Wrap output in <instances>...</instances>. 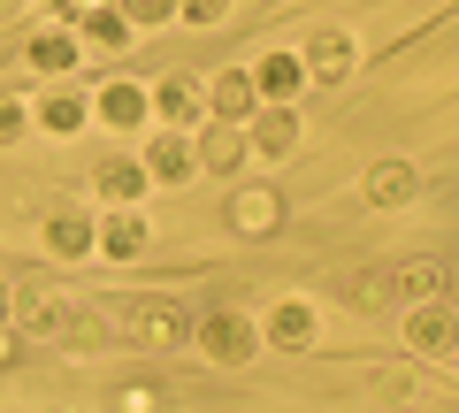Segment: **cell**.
Here are the masks:
<instances>
[{
    "label": "cell",
    "mask_w": 459,
    "mask_h": 413,
    "mask_svg": "<svg viewBox=\"0 0 459 413\" xmlns=\"http://www.w3.org/2000/svg\"><path fill=\"white\" fill-rule=\"evenodd\" d=\"M199 352H207L214 367H246L253 352H261V322L238 314V306H214V314L199 322Z\"/></svg>",
    "instance_id": "6da1fadb"
},
{
    "label": "cell",
    "mask_w": 459,
    "mask_h": 413,
    "mask_svg": "<svg viewBox=\"0 0 459 413\" xmlns=\"http://www.w3.org/2000/svg\"><path fill=\"white\" fill-rule=\"evenodd\" d=\"M406 345H413V352H429V360H452L459 322H452V306H444V298H421V306L406 314Z\"/></svg>",
    "instance_id": "7a4b0ae2"
},
{
    "label": "cell",
    "mask_w": 459,
    "mask_h": 413,
    "mask_svg": "<svg viewBox=\"0 0 459 413\" xmlns=\"http://www.w3.org/2000/svg\"><path fill=\"white\" fill-rule=\"evenodd\" d=\"M246 77H253V99H268V108H291V92L307 84V69H299V54H261Z\"/></svg>",
    "instance_id": "3957f363"
},
{
    "label": "cell",
    "mask_w": 459,
    "mask_h": 413,
    "mask_svg": "<svg viewBox=\"0 0 459 413\" xmlns=\"http://www.w3.org/2000/svg\"><path fill=\"white\" fill-rule=\"evenodd\" d=\"M352 62H360V54H352V39H344V31H314V47L299 54V69H307L314 84H344V77H352Z\"/></svg>",
    "instance_id": "277c9868"
},
{
    "label": "cell",
    "mask_w": 459,
    "mask_h": 413,
    "mask_svg": "<svg viewBox=\"0 0 459 413\" xmlns=\"http://www.w3.org/2000/svg\"><path fill=\"white\" fill-rule=\"evenodd\" d=\"M153 116V92L138 77H115V84H100V123H115V131H138V123Z\"/></svg>",
    "instance_id": "5b68a950"
},
{
    "label": "cell",
    "mask_w": 459,
    "mask_h": 413,
    "mask_svg": "<svg viewBox=\"0 0 459 413\" xmlns=\"http://www.w3.org/2000/svg\"><path fill=\"white\" fill-rule=\"evenodd\" d=\"M261 345H276V352H307V345H314V306H307V298H283L276 314L261 322Z\"/></svg>",
    "instance_id": "8992f818"
},
{
    "label": "cell",
    "mask_w": 459,
    "mask_h": 413,
    "mask_svg": "<svg viewBox=\"0 0 459 413\" xmlns=\"http://www.w3.org/2000/svg\"><path fill=\"white\" fill-rule=\"evenodd\" d=\"M246 153H268V161L299 153V116H291V108H261L253 131H246Z\"/></svg>",
    "instance_id": "52a82bcc"
},
{
    "label": "cell",
    "mask_w": 459,
    "mask_h": 413,
    "mask_svg": "<svg viewBox=\"0 0 459 413\" xmlns=\"http://www.w3.org/2000/svg\"><path fill=\"white\" fill-rule=\"evenodd\" d=\"M131 337H146L153 352L177 345V337H184V306H177V298H138V306H131Z\"/></svg>",
    "instance_id": "ba28073f"
},
{
    "label": "cell",
    "mask_w": 459,
    "mask_h": 413,
    "mask_svg": "<svg viewBox=\"0 0 459 413\" xmlns=\"http://www.w3.org/2000/svg\"><path fill=\"white\" fill-rule=\"evenodd\" d=\"M138 168H146V184H184V176H199V161H192V138H184V131L153 138V153H146Z\"/></svg>",
    "instance_id": "9c48e42d"
},
{
    "label": "cell",
    "mask_w": 459,
    "mask_h": 413,
    "mask_svg": "<svg viewBox=\"0 0 459 413\" xmlns=\"http://www.w3.org/2000/svg\"><path fill=\"white\" fill-rule=\"evenodd\" d=\"M92 245L108 253V261H138V253H146V215H131V207H115V215H108V222L92 230Z\"/></svg>",
    "instance_id": "30bf717a"
},
{
    "label": "cell",
    "mask_w": 459,
    "mask_h": 413,
    "mask_svg": "<svg viewBox=\"0 0 459 413\" xmlns=\"http://www.w3.org/2000/svg\"><path fill=\"white\" fill-rule=\"evenodd\" d=\"M207 108H214V123H238V116H253L261 99H253V77L246 69H214V84H207Z\"/></svg>",
    "instance_id": "8fae6325"
},
{
    "label": "cell",
    "mask_w": 459,
    "mask_h": 413,
    "mask_svg": "<svg viewBox=\"0 0 459 413\" xmlns=\"http://www.w3.org/2000/svg\"><path fill=\"white\" fill-rule=\"evenodd\" d=\"M92 184H100V199H108V207H131V199H146V168H138L131 153H108Z\"/></svg>",
    "instance_id": "7c38bea8"
},
{
    "label": "cell",
    "mask_w": 459,
    "mask_h": 413,
    "mask_svg": "<svg viewBox=\"0 0 459 413\" xmlns=\"http://www.w3.org/2000/svg\"><path fill=\"white\" fill-rule=\"evenodd\" d=\"M47 253L54 261H84V253H92V215H77V207L47 215Z\"/></svg>",
    "instance_id": "4fadbf2b"
},
{
    "label": "cell",
    "mask_w": 459,
    "mask_h": 413,
    "mask_svg": "<svg viewBox=\"0 0 459 413\" xmlns=\"http://www.w3.org/2000/svg\"><path fill=\"white\" fill-rule=\"evenodd\" d=\"M413 192H421L413 161H376V168H368V199H376V207H406Z\"/></svg>",
    "instance_id": "5bb4252c"
},
{
    "label": "cell",
    "mask_w": 459,
    "mask_h": 413,
    "mask_svg": "<svg viewBox=\"0 0 459 413\" xmlns=\"http://www.w3.org/2000/svg\"><path fill=\"white\" fill-rule=\"evenodd\" d=\"M192 161L214 168V176H230V168L246 161V138H238V131H199V138H192Z\"/></svg>",
    "instance_id": "9a60e30c"
},
{
    "label": "cell",
    "mask_w": 459,
    "mask_h": 413,
    "mask_svg": "<svg viewBox=\"0 0 459 413\" xmlns=\"http://www.w3.org/2000/svg\"><path fill=\"white\" fill-rule=\"evenodd\" d=\"M31 69L69 77V69H77V39H69V31H39V39H31Z\"/></svg>",
    "instance_id": "2e32d148"
},
{
    "label": "cell",
    "mask_w": 459,
    "mask_h": 413,
    "mask_svg": "<svg viewBox=\"0 0 459 413\" xmlns=\"http://www.w3.org/2000/svg\"><path fill=\"white\" fill-rule=\"evenodd\" d=\"M276 222H283V199L276 192H238V230H246V237L276 230Z\"/></svg>",
    "instance_id": "e0dca14e"
},
{
    "label": "cell",
    "mask_w": 459,
    "mask_h": 413,
    "mask_svg": "<svg viewBox=\"0 0 459 413\" xmlns=\"http://www.w3.org/2000/svg\"><path fill=\"white\" fill-rule=\"evenodd\" d=\"M39 123H47L54 138L84 131V92H47V108H39Z\"/></svg>",
    "instance_id": "ac0fdd59"
},
{
    "label": "cell",
    "mask_w": 459,
    "mask_h": 413,
    "mask_svg": "<svg viewBox=\"0 0 459 413\" xmlns=\"http://www.w3.org/2000/svg\"><path fill=\"white\" fill-rule=\"evenodd\" d=\"M153 99H161V116H169V123H192V116H199L192 77H161V84H153Z\"/></svg>",
    "instance_id": "d6986e66"
},
{
    "label": "cell",
    "mask_w": 459,
    "mask_h": 413,
    "mask_svg": "<svg viewBox=\"0 0 459 413\" xmlns=\"http://www.w3.org/2000/svg\"><path fill=\"white\" fill-rule=\"evenodd\" d=\"M84 31H92V47H131V23H123V8H100Z\"/></svg>",
    "instance_id": "ffe728a7"
},
{
    "label": "cell",
    "mask_w": 459,
    "mask_h": 413,
    "mask_svg": "<svg viewBox=\"0 0 459 413\" xmlns=\"http://www.w3.org/2000/svg\"><path fill=\"white\" fill-rule=\"evenodd\" d=\"M406 291H413V306H421V298H444V268L437 261H413L406 268Z\"/></svg>",
    "instance_id": "44dd1931"
},
{
    "label": "cell",
    "mask_w": 459,
    "mask_h": 413,
    "mask_svg": "<svg viewBox=\"0 0 459 413\" xmlns=\"http://www.w3.org/2000/svg\"><path fill=\"white\" fill-rule=\"evenodd\" d=\"M169 16H177V0H123V23H131V31H138V23H153V31H161Z\"/></svg>",
    "instance_id": "7402d4cb"
},
{
    "label": "cell",
    "mask_w": 459,
    "mask_h": 413,
    "mask_svg": "<svg viewBox=\"0 0 459 413\" xmlns=\"http://www.w3.org/2000/svg\"><path fill=\"white\" fill-rule=\"evenodd\" d=\"M177 16H184V23H222L230 0H177Z\"/></svg>",
    "instance_id": "603a6c76"
},
{
    "label": "cell",
    "mask_w": 459,
    "mask_h": 413,
    "mask_svg": "<svg viewBox=\"0 0 459 413\" xmlns=\"http://www.w3.org/2000/svg\"><path fill=\"white\" fill-rule=\"evenodd\" d=\"M16 131H23V99L0 92V138H16Z\"/></svg>",
    "instance_id": "cb8c5ba5"
},
{
    "label": "cell",
    "mask_w": 459,
    "mask_h": 413,
    "mask_svg": "<svg viewBox=\"0 0 459 413\" xmlns=\"http://www.w3.org/2000/svg\"><path fill=\"white\" fill-rule=\"evenodd\" d=\"M23 322H39V330H47V322H54V298L31 291V298H23Z\"/></svg>",
    "instance_id": "d4e9b609"
},
{
    "label": "cell",
    "mask_w": 459,
    "mask_h": 413,
    "mask_svg": "<svg viewBox=\"0 0 459 413\" xmlns=\"http://www.w3.org/2000/svg\"><path fill=\"white\" fill-rule=\"evenodd\" d=\"M8 306H16V298H8V283H0V322H8Z\"/></svg>",
    "instance_id": "484cf974"
}]
</instances>
